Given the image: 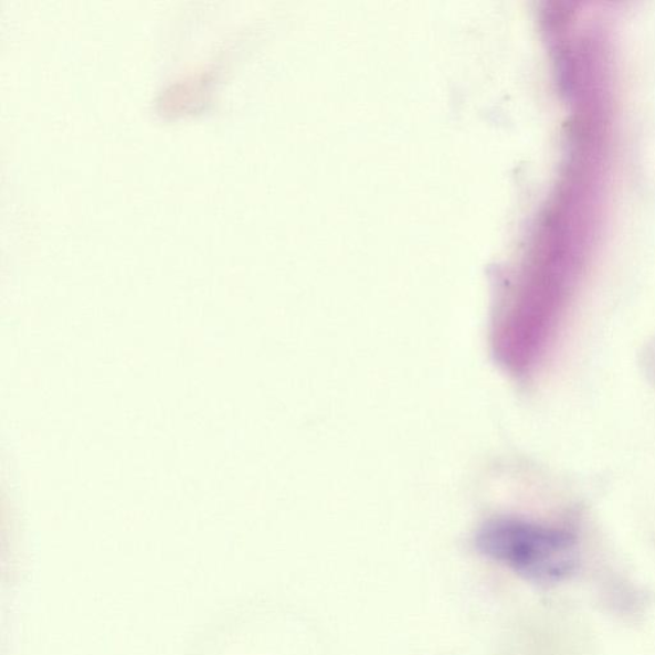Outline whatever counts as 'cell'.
<instances>
[{"instance_id": "cell-1", "label": "cell", "mask_w": 655, "mask_h": 655, "mask_svg": "<svg viewBox=\"0 0 655 655\" xmlns=\"http://www.w3.org/2000/svg\"><path fill=\"white\" fill-rule=\"evenodd\" d=\"M479 551L537 584H553L578 566L575 541L561 530L519 520L493 521L476 539Z\"/></svg>"}]
</instances>
